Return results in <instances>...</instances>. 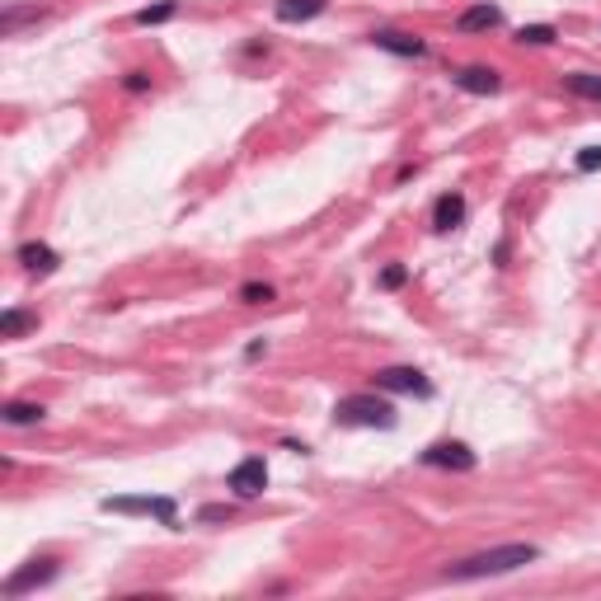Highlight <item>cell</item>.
<instances>
[{
	"instance_id": "obj_1",
	"label": "cell",
	"mask_w": 601,
	"mask_h": 601,
	"mask_svg": "<svg viewBox=\"0 0 601 601\" xmlns=\"http://www.w3.org/2000/svg\"><path fill=\"white\" fill-rule=\"evenodd\" d=\"M541 559V545L531 541H512V545H493V550H480V554H465L455 559V564H446L442 578H451V583H474V578H499V573H517Z\"/></svg>"
},
{
	"instance_id": "obj_2",
	"label": "cell",
	"mask_w": 601,
	"mask_h": 601,
	"mask_svg": "<svg viewBox=\"0 0 601 601\" xmlns=\"http://www.w3.org/2000/svg\"><path fill=\"white\" fill-rule=\"evenodd\" d=\"M334 423L339 428H381V432H390L400 423V409L385 395H343L334 404Z\"/></svg>"
},
{
	"instance_id": "obj_3",
	"label": "cell",
	"mask_w": 601,
	"mask_h": 601,
	"mask_svg": "<svg viewBox=\"0 0 601 601\" xmlns=\"http://www.w3.org/2000/svg\"><path fill=\"white\" fill-rule=\"evenodd\" d=\"M225 489H231L240 503L259 499V493L268 489V465H263V455H244V461H235L231 474H225Z\"/></svg>"
},
{
	"instance_id": "obj_4",
	"label": "cell",
	"mask_w": 601,
	"mask_h": 601,
	"mask_svg": "<svg viewBox=\"0 0 601 601\" xmlns=\"http://www.w3.org/2000/svg\"><path fill=\"white\" fill-rule=\"evenodd\" d=\"M99 508H103V512H128V517L146 512V517H160V526L179 531V508H174V499H151V493H141V499H103Z\"/></svg>"
},
{
	"instance_id": "obj_5",
	"label": "cell",
	"mask_w": 601,
	"mask_h": 601,
	"mask_svg": "<svg viewBox=\"0 0 601 601\" xmlns=\"http://www.w3.org/2000/svg\"><path fill=\"white\" fill-rule=\"evenodd\" d=\"M376 390H390V395H419L432 400V381L419 367H381L376 371Z\"/></svg>"
},
{
	"instance_id": "obj_6",
	"label": "cell",
	"mask_w": 601,
	"mask_h": 601,
	"mask_svg": "<svg viewBox=\"0 0 601 601\" xmlns=\"http://www.w3.org/2000/svg\"><path fill=\"white\" fill-rule=\"evenodd\" d=\"M61 569H57V559L52 554H43V559H29L24 569H19L14 578H5V597L14 601V597H24L29 588H43V583H52Z\"/></svg>"
},
{
	"instance_id": "obj_7",
	"label": "cell",
	"mask_w": 601,
	"mask_h": 601,
	"mask_svg": "<svg viewBox=\"0 0 601 601\" xmlns=\"http://www.w3.org/2000/svg\"><path fill=\"white\" fill-rule=\"evenodd\" d=\"M423 465H437V470H474L480 455H474L465 442H432L423 451Z\"/></svg>"
},
{
	"instance_id": "obj_8",
	"label": "cell",
	"mask_w": 601,
	"mask_h": 601,
	"mask_svg": "<svg viewBox=\"0 0 601 601\" xmlns=\"http://www.w3.org/2000/svg\"><path fill=\"white\" fill-rule=\"evenodd\" d=\"M451 80H455V90H465V94H499L503 90V75L493 66H461Z\"/></svg>"
},
{
	"instance_id": "obj_9",
	"label": "cell",
	"mask_w": 601,
	"mask_h": 601,
	"mask_svg": "<svg viewBox=\"0 0 601 601\" xmlns=\"http://www.w3.org/2000/svg\"><path fill=\"white\" fill-rule=\"evenodd\" d=\"M499 24H503V10L489 5V0L461 10V19H455V29H461V33H489V29H499Z\"/></svg>"
},
{
	"instance_id": "obj_10",
	"label": "cell",
	"mask_w": 601,
	"mask_h": 601,
	"mask_svg": "<svg viewBox=\"0 0 601 601\" xmlns=\"http://www.w3.org/2000/svg\"><path fill=\"white\" fill-rule=\"evenodd\" d=\"M19 263L29 268V273H38V278H48V273H57V250L52 244H43V240H29V244H19V254H14Z\"/></svg>"
},
{
	"instance_id": "obj_11",
	"label": "cell",
	"mask_w": 601,
	"mask_h": 601,
	"mask_svg": "<svg viewBox=\"0 0 601 601\" xmlns=\"http://www.w3.org/2000/svg\"><path fill=\"white\" fill-rule=\"evenodd\" d=\"M371 48L395 52V57H423V52H428V43H423V38H413V33H395V29L371 33Z\"/></svg>"
},
{
	"instance_id": "obj_12",
	"label": "cell",
	"mask_w": 601,
	"mask_h": 601,
	"mask_svg": "<svg viewBox=\"0 0 601 601\" xmlns=\"http://www.w3.org/2000/svg\"><path fill=\"white\" fill-rule=\"evenodd\" d=\"M455 225H465V198L461 193H442L432 202V231H455Z\"/></svg>"
},
{
	"instance_id": "obj_13",
	"label": "cell",
	"mask_w": 601,
	"mask_h": 601,
	"mask_svg": "<svg viewBox=\"0 0 601 601\" xmlns=\"http://www.w3.org/2000/svg\"><path fill=\"white\" fill-rule=\"evenodd\" d=\"M329 10V0H278V19L282 24H305V19H315Z\"/></svg>"
},
{
	"instance_id": "obj_14",
	"label": "cell",
	"mask_w": 601,
	"mask_h": 601,
	"mask_svg": "<svg viewBox=\"0 0 601 601\" xmlns=\"http://www.w3.org/2000/svg\"><path fill=\"white\" fill-rule=\"evenodd\" d=\"M43 419H48L43 404H29V400H10L5 404V423L10 428H29V423H43Z\"/></svg>"
},
{
	"instance_id": "obj_15",
	"label": "cell",
	"mask_w": 601,
	"mask_h": 601,
	"mask_svg": "<svg viewBox=\"0 0 601 601\" xmlns=\"http://www.w3.org/2000/svg\"><path fill=\"white\" fill-rule=\"evenodd\" d=\"M174 14H179V0H160V5L137 10V14H132V24H137V29H151V24H170Z\"/></svg>"
},
{
	"instance_id": "obj_16",
	"label": "cell",
	"mask_w": 601,
	"mask_h": 601,
	"mask_svg": "<svg viewBox=\"0 0 601 601\" xmlns=\"http://www.w3.org/2000/svg\"><path fill=\"white\" fill-rule=\"evenodd\" d=\"M564 90L578 94V99H597V103H601V75H592V71H573V75H564Z\"/></svg>"
},
{
	"instance_id": "obj_17",
	"label": "cell",
	"mask_w": 601,
	"mask_h": 601,
	"mask_svg": "<svg viewBox=\"0 0 601 601\" xmlns=\"http://www.w3.org/2000/svg\"><path fill=\"white\" fill-rule=\"evenodd\" d=\"M517 43H522V48H550L554 29L550 24H526V29H517Z\"/></svg>"
},
{
	"instance_id": "obj_18",
	"label": "cell",
	"mask_w": 601,
	"mask_h": 601,
	"mask_svg": "<svg viewBox=\"0 0 601 601\" xmlns=\"http://www.w3.org/2000/svg\"><path fill=\"white\" fill-rule=\"evenodd\" d=\"M38 320L33 315H24V310H5V315H0V334H5V339H19V334H24V329H33Z\"/></svg>"
},
{
	"instance_id": "obj_19",
	"label": "cell",
	"mask_w": 601,
	"mask_h": 601,
	"mask_svg": "<svg viewBox=\"0 0 601 601\" xmlns=\"http://www.w3.org/2000/svg\"><path fill=\"white\" fill-rule=\"evenodd\" d=\"M24 19H43V10H38V5H33V10H19V5H10L5 14H0V33H5V38H14V29L24 24Z\"/></svg>"
},
{
	"instance_id": "obj_20",
	"label": "cell",
	"mask_w": 601,
	"mask_h": 601,
	"mask_svg": "<svg viewBox=\"0 0 601 601\" xmlns=\"http://www.w3.org/2000/svg\"><path fill=\"white\" fill-rule=\"evenodd\" d=\"M240 301L244 305H268V301H273V287H268V282H244L240 287Z\"/></svg>"
},
{
	"instance_id": "obj_21",
	"label": "cell",
	"mask_w": 601,
	"mask_h": 601,
	"mask_svg": "<svg viewBox=\"0 0 601 601\" xmlns=\"http://www.w3.org/2000/svg\"><path fill=\"white\" fill-rule=\"evenodd\" d=\"M376 282L385 287V292H395V287L409 282V268H404V263H390V268H381V278H376Z\"/></svg>"
},
{
	"instance_id": "obj_22",
	"label": "cell",
	"mask_w": 601,
	"mask_h": 601,
	"mask_svg": "<svg viewBox=\"0 0 601 601\" xmlns=\"http://www.w3.org/2000/svg\"><path fill=\"white\" fill-rule=\"evenodd\" d=\"M231 517H235L231 503H207V508L198 512V522H231Z\"/></svg>"
},
{
	"instance_id": "obj_23",
	"label": "cell",
	"mask_w": 601,
	"mask_h": 601,
	"mask_svg": "<svg viewBox=\"0 0 601 601\" xmlns=\"http://www.w3.org/2000/svg\"><path fill=\"white\" fill-rule=\"evenodd\" d=\"M122 90H128V94H146L151 90V75L146 71H128V75H122Z\"/></svg>"
},
{
	"instance_id": "obj_24",
	"label": "cell",
	"mask_w": 601,
	"mask_h": 601,
	"mask_svg": "<svg viewBox=\"0 0 601 601\" xmlns=\"http://www.w3.org/2000/svg\"><path fill=\"white\" fill-rule=\"evenodd\" d=\"M578 170H583V174L601 170V146H583V151H578Z\"/></svg>"
},
{
	"instance_id": "obj_25",
	"label": "cell",
	"mask_w": 601,
	"mask_h": 601,
	"mask_svg": "<svg viewBox=\"0 0 601 601\" xmlns=\"http://www.w3.org/2000/svg\"><path fill=\"white\" fill-rule=\"evenodd\" d=\"M263 352H268V343L259 339V343H250V348H244V358H250V362H259V358H263Z\"/></svg>"
}]
</instances>
